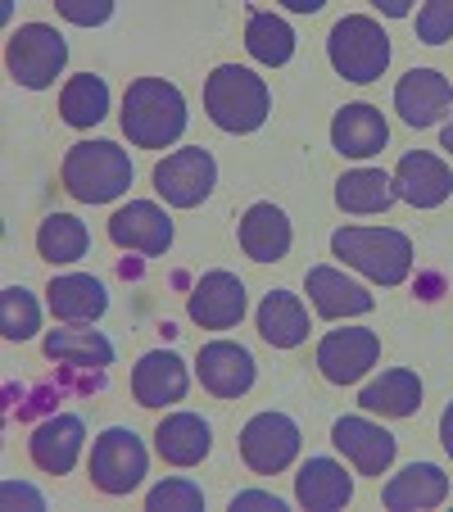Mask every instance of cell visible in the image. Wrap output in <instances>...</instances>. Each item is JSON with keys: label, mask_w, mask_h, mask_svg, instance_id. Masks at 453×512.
<instances>
[{"label": "cell", "mask_w": 453, "mask_h": 512, "mask_svg": "<svg viewBox=\"0 0 453 512\" xmlns=\"http://www.w3.org/2000/svg\"><path fill=\"white\" fill-rule=\"evenodd\" d=\"M59 14H64L68 23H82V28H100V23H109V14H114V0H64Z\"/></svg>", "instance_id": "obj_36"}, {"label": "cell", "mask_w": 453, "mask_h": 512, "mask_svg": "<svg viewBox=\"0 0 453 512\" xmlns=\"http://www.w3.org/2000/svg\"><path fill=\"white\" fill-rule=\"evenodd\" d=\"M109 241L118 250H136L145 259H164L173 245V218L155 200H132L109 218Z\"/></svg>", "instance_id": "obj_12"}, {"label": "cell", "mask_w": 453, "mask_h": 512, "mask_svg": "<svg viewBox=\"0 0 453 512\" xmlns=\"http://www.w3.org/2000/svg\"><path fill=\"white\" fill-rule=\"evenodd\" d=\"M132 159H127L123 145L114 141H78L64 155L59 168V182L78 204H109L118 195H127L132 186Z\"/></svg>", "instance_id": "obj_2"}, {"label": "cell", "mask_w": 453, "mask_h": 512, "mask_svg": "<svg viewBox=\"0 0 453 512\" xmlns=\"http://www.w3.org/2000/svg\"><path fill=\"white\" fill-rule=\"evenodd\" d=\"M155 449L164 463L173 467H195L209 458L213 449V431L200 413H168L164 422L155 426Z\"/></svg>", "instance_id": "obj_21"}, {"label": "cell", "mask_w": 453, "mask_h": 512, "mask_svg": "<svg viewBox=\"0 0 453 512\" xmlns=\"http://www.w3.org/2000/svg\"><path fill=\"white\" fill-rule=\"evenodd\" d=\"M386 141H390V127L381 118V109L363 105V100L336 109V118H331V145L345 159H372L386 150Z\"/></svg>", "instance_id": "obj_20"}, {"label": "cell", "mask_w": 453, "mask_h": 512, "mask_svg": "<svg viewBox=\"0 0 453 512\" xmlns=\"http://www.w3.org/2000/svg\"><path fill=\"white\" fill-rule=\"evenodd\" d=\"M145 508L150 512H200L204 508V490L195 481H186V476H173V481H164V485L150 490Z\"/></svg>", "instance_id": "obj_34"}, {"label": "cell", "mask_w": 453, "mask_h": 512, "mask_svg": "<svg viewBox=\"0 0 453 512\" xmlns=\"http://www.w3.org/2000/svg\"><path fill=\"white\" fill-rule=\"evenodd\" d=\"M186 390H191V368H186L173 349H150L132 368V399L141 408L182 404Z\"/></svg>", "instance_id": "obj_13"}, {"label": "cell", "mask_w": 453, "mask_h": 512, "mask_svg": "<svg viewBox=\"0 0 453 512\" xmlns=\"http://www.w3.org/2000/svg\"><path fill=\"white\" fill-rule=\"evenodd\" d=\"M327 55H331V68H336L345 82H376L390 64V37L376 19L349 14V19H340L336 28H331Z\"/></svg>", "instance_id": "obj_5"}, {"label": "cell", "mask_w": 453, "mask_h": 512, "mask_svg": "<svg viewBox=\"0 0 453 512\" xmlns=\"http://www.w3.org/2000/svg\"><path fill=\"white\" fill-rule=\"evenodd\" d=\"M309 300L313 309L322 313V318L340 322V318H363V313H372V290L358 286V281H349L340 268H331V263H318V268H309Z\"/></svg>", "instance_id": "obj_19"}, {"label": "cell", "mask_w": 453, "mask_h": 512, "mask_svg": "<svg viewBox=\"0 0 453 512\" xmlns=\"http://www.w3.org/2000/svg\"><path fill=\"white\" fill-rule=\"evenodd\" d=\"M145 445L132 426H109L91 445V485L100 494H132L136 485L145 481Z\"/></svg>", "instance_id": "obj_7"}, {"label": "cell", "mask_w": 453, "mask_h": 512, "mask_svg": "<svg viewBox=\"0 0 453 512\" xmlns=\"http://www.w3.org/2000/svg\"><path fill=\"white\" fill-rule=\"evenodd\" d=\"M299 440H304V435H299L295 417H286V413H254L250 422H245V431H241V458H245V467H250V472L277 476V472H286V467L295 463Z\"/></svg>", "instance_id": "obj_8"}, {"label": "cell", "mask_w": 453, "mask_h": 512, "mask_svg": "<svg viewBox=\"0 0 453 512\" xmlns=\"http://www.w3.org/2000/svg\"><path fill=\"white\" fill-rule=\"evenodd\" d=\"M213 186H218V164H213V155L204 145L173 150L168 159L155 164V191L164 195L173 209H195V204H204Z\"/></svg>", "instance_id": "obj_9"}, {"label": "cell", "mask_w": 453, "mask_h": 512, "mask_svg": "<svg viewBox=\"0 0 453 512\" xmlns=\"http://www.w3.org/2000/svg\"><path fill=\"white\" fill-rule=\"evenodd\" d=\"M286 5H290L295 14H318V10H322V0H286Z\"/></svg>", "instance_id": "obj_40"}, {"label": "cell", "mask_w": 453, "mask_h": 512, "mask_svg": "<svg viewBox=\"0 0 453 512\" xmlns=\"http://www.w3.org/2000/svg\"><path fill=\"white\" fill-rule=\"evenodd\" d=\"M331 445L358 467V476H381L390 463H395L399 440L386 431V426L367 422V417H340L331 426Z\"/></svg>", "instance_id": "obj_14"}, {"label": "cell", "mask_w": 453, "mask_h": 512, "mask_svg": "<svg viewBox=\"0 0 453 512\" xmlns=\"http://www.w3.org/2000/svg\"><path fill=\"white\" fill-rule=\"evenodd\" d=\"M295 499L309 512H336L354 499V481L336 458H309L295 476Z\"/></svg>", "instance_id": "obj_24"}, {"label": "cell", "mask_w": 453, "mask_h": 512, "mask_svg": "<svg viewBox=\"0 0 453 512\" xmlns=\"http://www.w3.org/2000/svg\"><path fill=\"white\" fill-rule=\"evenodd\" d=\"M204 109H209V118L222 132H236V136L259 132L272 114L268 82L241 64H218L204 78Z\"/></svg>", "instance_id": "obj_3"}, {"label": "cell", "mask_w": 453, "mask_h": 512, "mask_svg": "<svg viewBox=\"0 0 453 512\" xmlns=\"http://www.w3.org/2000/svg\"><path fill=\"white\" fill-rule=\"evenodd\" d=\"M395 200V182L381 168H354L336 182V204L345 213H386Z\"/></svg>", "instance_id": "obj_29"}, {"label": "cell", "mask_w": 453, "mask_h": 512, "mask_svg": "<svg viewBox=\"0 0 453 512\" xmlns=\"http://www.w3.org/2000/svg\"><path fill=\"white\" fill-rule=\"evenodd\" d=\"M381 358V336L372 327H345L327 331L318 345V368L331 386H354L367 377V368H376Z\"/></svg>", "instance_id": "obj_10"}, {"label": "cell", "mask_w": 453, "mask_h": 512, "mask_svg": "<svg viewBox=\"0 0 453 512\" xmlns=\"http://www.w3.org/2000/svg\"><path fill=\"white\" fill-rule=\"evenodd\" d=\"M453 37V0H431L417 10V41L422 46H444Z\"/></svg>", "instance_id": "obj_35"}, {"label": "cell", "mask_w": 453, "mask_h": 512, "mask_svg": "<svg viewBox=\"0 0 453 512\" xmlns=\"http://www.w3.org/2000/svg\"><path fill=\"white\" fill-rule=\"evenodd\" d=\"M195 372H200V386L209 390V395L241 399L245 390L254 386V354L245 345H236V340H209V345L200 349Z\"/></svg>", "instance_id": "obj_15"}, {"label": "cell", "mask_w": 453, "mask_h": 512, "mask_svg": "<svg viewBox=\"0 0 453 512\" xmlns=\"http://www.w3.org/2000/svg\"><path fill=\"white\" fill-rule=\"evenodd\" d=\"M186 313L200 322V331H232L245 318V286L236 272L213 268L200 277V286L186 295Z\"/></svg>", "instance_id": "obj_11"}, {"label": "cell", "mask_w": 453, "mask_h": 512, "mask_svg": "<svg viewBox=\"0 0 453 512\" xmlns=\"http://www.w3.org/2000/svg\"><path fill=\"white\" fill-rule=\"evenodd\" d=\"M444 499H449V476L435 463H413L381 485V503H386L390 512H422Z\"/></svg>", "instance_id": "obj_22"}, {"label": "cell", "mask_w": 453, "mask_h": 512, "mask_svg": "<svg viewBox=\"0 0 453 512\" xmlns=\"http://www.w3.org/2000/svg\"><path fill=\"white\" fill-rule=\"evenodd\" d=\"M5 64H10V78L19 87L46 91L55 87V78L68 64V41L50 23H23L10 37V46H5Z\"/></svg>", "instance_id": "obj_6"}, {"label": "cell", "mask_w": 453, "mask_h": 512, "mask_svg": "<svg viewBox=\"0 0 453 512\" xmlns=\"http://www.w3.org/2000/svg\"><path fill=\"white\" fill-rule=\"evenodd\" d=\"M453 105V87L444 73L435 68H408L395 82V109L408 127H431L440 123V114Z\"/></svg>", "instance_id": "obj_18"}, {"label": "cell", "mask_w": 453, "mask_h": 512, "mask_svg": "<svg viewBox=\"0 0 453 512\" xmlns=\"http://www.w3.org/2000/svg\"><path fill=\"white\" fill-rule=\"evenodd\" d=\"M440 141H444V150H449V155H453V118H449V123H444V132H440Z\"/></svg>", "instance_id": "obj_42"}, {"label": "cell", "mask_w": 453, "mask_h": 512, "mask_svg": "<svg viewBox=\"0 0 453 512\" xmlns=\"http://www.w3.org/2000/svg\"><path fill=\"white\" fill-rule=\"evenodd\" d=\"M41 331V309L32 300V290L5 286L0 290V336L5 340H32Z\"/></svg>", "instance_id": "obj_33"}, {"label": "cell", "mask_w": 453, "mask_h": 512, "mask_svg": "<svg viewBox=\"0 0 453 512\" xmlns=\"http://www.w3.org/2000/svg\"><path fill=\"white\" fill-rule=\"evenodd\" d=\"M245 508H272V512H281V508H286V503H281L277 494L245 490V494H236V499H232V512H245Z\"/></svg>", "instance_id": "obj_37"}, {"label": "cell", "mask_w": 453, "mask_h": 512, "mask_svg": "<svg viewBox=\"0 0 453 512\" xmlns=\"http://www.w3.org/2000/svg\"><path fill=\"white\" fill-rule=\"evenodd\" d=\"M82 445H87V426H82L78 413H55L50 422H41L28 440V454L41 472L50 476H64L78 467Z\"/></svg>", "instance_id": "obj_16"}, {"label": "cell", "mask_w": 453, "mask_h": 512, "mask_svg": "<svg viewBox=\"0 0 453 512\" xmlns=\"http://www.w3.org/2000/svg\"><path fill=\"white\" fill-rule=\"evenodd\" d=\"M46 295H50V313H55L59 322H73V327L105 318V309H109V290L100 286L96 277H87V272L55 277Z\"/></svg>", "instance_id": "obj_25"}, {"label": "cell", "mask_w": 453, "mask_h": 512, "mask_svg": "<svg viewBox=\"0 0 453 512\" xmlns=\"http://www.w3.org/2000/svg\"><path fill=\"white\" fill-rule=\"evenodd\" d=\"M440 440H444V454L453 458V404L444 408V417H440Z\"/></svg>", "instance_id": "obj_39"}, {"label": "cell", "mask_w": 453, "mask_h": 512, "mask_svg": "<svg viewBox=\"0 0 453 512\" xmlns=\"http://www.w3.org/2000/svg\"><path fill=\"white\" fill-rule=\"evenodd\" d=\"M41 349H46L50 363H64V368H109L114 363V345L100 331H82V327L46 331Z\"/></svg>", "instance_id": "obj_28"}, {"label": "cell", "mask_w": 453, "mask_h": 512, "mask_svg": "<svg viewBox=\"0 0 453 512\" xmlns=\"http://www.w3.org/2000/svg\"><path fill=\"white\" fill-rule=\"evenodd\" d=\"M290 241H295V232H290V218L277 209V204L259 200L245 209L241 218V250L250 254L254 263H277L286 259Z\"/></svg>", "instance_id": "obj_23"}, {"label": "cell", "mask_w": 453, "mask_h": 512, "mask_svg": "<svg viewBox=\"0 0 453 512\" xmlns=\"http://www.w3.org/2000/svg\"><path fill=\"white\" fill-rule=\"evenodd\" d=\"M381 10H386L390 19H404V14H408V0H386V5H381Z\"/></svg>", "instance_id": "obj_41"}, {"label": "cell", "mask_w": 453, "mask_h": 512, "mask_svg": "<svg viewBox=\"0 0 453 512\" xmlns=\"http://www.w3.org/2000/svg\"><path fill=\"white\" fill-rule=\"evenodd\" d=\"M59 114H64L68 127H96L100 118L109 114V87L96 73H82L73 78L64 91H59Z\"/></svg>", "instance_id": "obj_31"}, {"label": "cell", "mask_w": 453, "mask_h": 512, "mask_svg": "<svg viewBox=\"0 0 453 512\" xmlns=\"http://www.w3.org/2000/svg\"><path fill=\"white\" fill-rule=\"evenodd\" d=\"M5 503H28V508H46V499H41L37 490H28V485H14V481H5Z\"/></svg>", "instance_id": "obj_38"}, {"label": "cell", "mask_w": 453, "mask_h": 512, "mask_svg": "<svg viewBox=\"0 0 453 512\" xmlns=\"http://www.w3.org/2000/svg\"><path fill=\"white\" fill-rule=\"evenodd\" d=\"M245 50H250L259 64L281 68L295 55V32H290V23L277 19V14H250V23H245Z\"/></svg>", "instance_id": "obj_32"}, {"label": "cell", "mask_w": 453, "mask_h": 512, "mask_svg": "<svg viewBox=\"0 0 453 512\" xmlns=\"http://www.w3.org/2000/svg\"><path fill=\"white\" fill-rule=\"evenodd\" d=\"M358 404L381 417H413L417 408H422V381H417L413 368H390V372H381L372 386H363Z\"/></svg>", "instance_id": "obj_27"}, {"label": "cell", "mask_w": 453, "mask_h": 512, "mask_svg": "<svg viewBox=\"0 0 453 512\" xmlns=\"http://www.w3.org/2000/svg\"><path fill=\"white\" fill-rule=\"evenodd\" d=\"M259 336L272 349H295L309 340V309L290 290H268L259 304Z\"/></svg>", "instance_id": "obj_26"}, {"label": "cell", "mask_w": 453, "mask_h": 512, "mask_svg": "<svg viewBox=\"0 0 453 512\" xmlns=\"http://www.w3.org/2000/svg\"><path fill=\"white\" fill-rule=\"evenodd\" d=\"M395 195L404 204H413V209H435V204L449 200L453 191V173L444 159H435L431 150H408L404 159H399L395 168Z\"/></svg>", "instance_id": "obj_17"}, {"label": "cell", "mask_w": 453, "mask_h": 512, "mask_svg": "<svg viewBox=\"0 0 453 512\" xmlns=\"http://www.w3.org/2000/svg\"><path fill=\"white\" fill-rule=\"evenodd\" d=\"M331 254L381 286H399L413 272V241L395 227H340L331 236Z\"/></svg>", "instance_id": "obj_4"}, {"label": "cell", "mask_w": 453, "mask_h": 512, "mask_svg": "<svg viewBox=\"0 0 453 512\" xmlns=\"http://www.w3.org/2000/svg\"><path fill=\"white\" fill-rule=\"evenodd\" d=\"M91 250V232L73 218V213H50L37 227V254L50 263H78Z\"/></svg>", "instance_id": "obj_30"}, {"label": "cell", "mask_w": 453, "mask_h": 512, "mask_svg": "<svg viewBox=\"0 0 453 512\" xmlns=\"http://www.w3.org/2000/svg\"><path fill=\"white\" fill-rule=\"evenodd\" d=\"M186 132V100L164 78H136L123 96V136L136 150H168Z\"/></svg>", "instance_id": "obj_1"}]
</instances>
